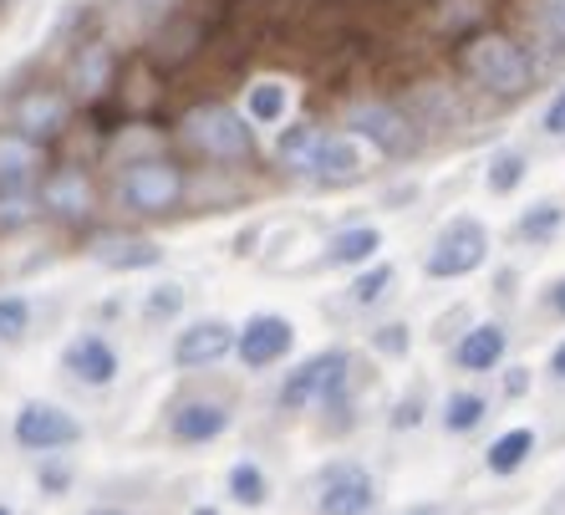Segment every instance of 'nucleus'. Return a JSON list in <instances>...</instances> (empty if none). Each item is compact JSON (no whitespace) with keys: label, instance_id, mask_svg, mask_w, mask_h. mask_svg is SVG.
Masks as SVG:
<instances>
[{"label":"nucleus","instance_id":"obj_1","mask_svg":"<svg viewBox=\"0 0 565 515\" xmlns=\"http://www.w3.org/2000/svg\"><path fill=\"white\" fill-rule=\"evenodd\" d=\"M280 164L296 174H311L321 185H347V179L362 174V148L347 133H321L311 123H301V128H290L280 138Z\"/></svg>","mask_w":565,"mask_h":515},{"label":"nucleus","instance_id":"obj_2","mask_svg":"<svg viewBox=\"0 0 565 515\" xmlns=\"http://www.w3.org/2000/svg\"><path fill=\"white\" fill-rule=\"evenodd\" d=\"M463 72L500 97H520V93H530V82H535L530 52L520 41L500 36V31H484V36H473L469 46H463Z\"/></svg>","mask_w":565,"mask_h":515},{"label":"nucleus","instance_id":"obj_3","mask_svg":"<svg viewBox=\"0 0 565 515\" xmlns=\"http://www.w3.org/2000/svg\"><path fill=\"white\" fill-rule=\"evenodd\" d=\"M184 138L199 148V154H210V159H250V148H255L250 144V123L224 103L194 107V113L184 118Z\"/></svg>","mask_w":565,"mask_h":515},{"label":"nucleus","instance_id":"obj_4","mask_svg":"<svg viewBox=\"0 0 565 515\" xmlns=\"http://www.w3.org/2000/svg\"><path fill=\"white\" fill-rule=\"evenodd\" d=\"M489 255V235L479 220H454V225L444 230V235L434 240V251H428V261H423V271L438 281H454V276H469V271H479Z\"/></svg>","mask_w":565,"mask_h":515},{"label":"nucleus","instance_id":"obj_5","mask_svg":"<svg viewBox=\"0 0 565 515\" xmlns=\"http://www.w3.org/2000/svg\"><path fill=\"white\" fill-rule=\"evenodd\" d=\"M342 383H347V353H321L290 372L286 388H280V403H286V409H301L311 398L337 403V398H342Z\"/></svg>","mask_w":565,"mask_h":515},{"label":"nucleus","instance_id":"obj_6","mask_svg":"<svg viewBox=\"0 0 565 515\" xmlns=\"http://www.w3.org/2000/svg\"><path fill=\"white\" fill-rule=\"evenodd\" d=\"M347 128L352 133H362L367 144H377L382 154H393V159H403V154H413L418 148V128H413L397 107H387V103H362V107H352L347 113Z\"/></svg>","mask_w":565,"mask_h":515},{"label":"nucleus","instance_id":"obj_7","mask_svg":"<svg viewBox=\"0 0 565 515\" xmlns=\"http://www.w3.org/2000/svg\"><path fill=\"white\" fill-rule=\"evenodd\" d=\"M179 195H184V179H179V169L163 164V159H143V164H132V169L122 174V199L143 214L179 204Z\"/></svg>","mask_w":565,"mask_h":515},{"label":"nucleus","instance_id":"obj_8","mask_svg":"<svg viewBox=\"0 0 565 515\" xmlns=\"http://www.w3.org/2000/svg\"><path fill=\"white\" fill-rule=\"evenodd\" d=\"M82 439V423L56 403H26L15 413V444L21 450H66Z\"/></svg>","mask_w":565,"mask_h":515},{"label":"nucleus","instance_id":"obj_9","mask_svg":"<svg viewBox=\"0 0 565 515\" xmlns=\"http://www.w3.org/2000/svg\"><path fill=\"white\" fill-rule=\"evenodd\" d=\"M290 343H296V327H290L286 317H270V312H265V317L245 322L235 353L245 368H270V362H280V357L290 353Z\"/></svg>","mask_w":565,"mask_h":515},{"label":"nucleus","instance_id":"obj_10","mask_svg":"<svg viewBox=\"0 0 565 515\" xmlns=\"http://www.w3.org/2000/svg\"><path fill=\"white\" fill-rule=\"evenodd\" d=\"M372 505H377V490H372L367 470H356V464L331 470L321 485V515H367Z\"/></svg>","mask_w":565,"mask_h":515},{"label":"nucleus","instance_id":"obj_11","mask_svg":"<svg viewBox=\"0 0 565 515\" xmlns=\"http://www.w3.org/2000/svg\"><path fill=\"white\" fill-rule=\"evenodd\" d=\"M230 347H235L230 322H199V327H184V337L173 343V362H179V368H210Z\"/></svg>","mask_w":565,"mask_h":515},{"label":"nucleus","instance_id":"obj_12","mask_svg":"<svg viewBox=\"0 0 565 515\" xmlns=\"http://www.w3.org/2000/svg\"><path fill=\"white\" fill-rule=\"evenodd\" d=\"M66 372H72L77 383L107 388L118 378V353H113L103 337H77V343L66 347Z\"/></svg>","mask_w":565,"mask_h":515},{"label":"nucleus","instance_id":"obj_13","mask_svg":"<svg viewBox=\"0 0 565 515\" xmlns=\"http://www.w3.org/2000/svg\"><path fill=\"white\" fill-rule=\"evenodd\" d=\"M224 429H230V409H224V403L194 398V403H184V409L173 413V439H179V444H210Z\"/></svg>","mask_w":565,"mask_h":515},{"label":"nucleus","instance_id":"obj_14","mask_svg":"<svg viewBox=\"0 0 565 515\" xmlns=\"http://www.w3.org/2000/svg\"><path fill=\"white\" fill-rule=\"evenodd\" d=\"M66 118V103L56 93H31L21 97V107H15V133L21 138H31V144H41V138H52L56 128H62Z\"/></svg>","mask_w":565,"mask_h":515},{"label":"nucleus","instance_id":"obj_15","mask_svg":"<svg viewBox=\"0 0 565 515\" xmlns=\"http://www.w3.org/2000/svg\"><path fill=\"white\" fill-rule=\"evenodd\" d=\"M459 368L463 372H489V368H500V357H504V327H494V322H484V327H473L469 337L459 343Z\"/></svg>","mask_w":565,"mask_h":515},{"label":"nucleus","instance_id":"obj_16","mask_svg":"<svg viewBox=\"0 0 565 515\" xmlns=\"http://www.w3.org/2000/svg\"><path fill=\"white\" fill-rule=\"evenodd\" d=\"M41 204H52L56 214L77 220V214H87V204H93V189H87V179H82L77 169H62V174H52V179H46Z\"/></svg>","mask_w":565,"mask_h":515},{"label":"nucleus","instance_id":"obj_17","mask_svg":"<svg viewBox=\"0 0 565 515\" xmlns=\"http://www.w3.org/2000/svg\"><path fill=\"white\" fill-rule=\"evenodd\" d=\"M36 174V144L21 133H0V189H21Z\"/></svg>","mask_w":565,"mask_h":515},{"label":"nucleus","instance_id":"obj_18","mask_svg":"<svg viewBox=\"0 0 565 515\" xmlns=\"http://www.w3.org/2000/svg\"><path fill=\"white\" fill-rule=\"evenodd\" d=\"M530 450H535V434H530V429H510V434H500L494 444H489L484 460H489L494 475H514V470L530 460Z\"/></svg>","mask_w":565,"mask_h":515},{"label":"nucleus","instance_id":"obj_19","mask_svg":"<svg viewBox=\"0 0 565 515\" xmlns=\"http://www.w3.org/2000/svg\"><path fill=\"white\" fill-rule=\"evenodd\" d=\"M377 245H382L377 230H372V225H356V230H342V235L331 240L327 261L331 265H362V261H372V255H377Z\"/></svg>","mask_w":565,"mask_h":515},{"label":"nucleus","instance_id":"obj_20","mask_svg":"<svg viewBox=\"0 0 565 515\" xmlns=\"http://www.w3.org/2000/svg\"><path fill=\"white\" fill-rule=\"evenodd\" d=\"M245 113H250V123H280L286 118V82H255L245 97Z\"/></svg>","mask_w":565,"mask_h":515},{"label":"nucleus","instance_id":"obj_21","mask_svg":"<svg viewBox=\"0 0 565 515\" xmlns=\"http://www.w3.org/2000/svg\"><path fill=\"white\" fill-rule=\"evenodd\" d=\"M97 255H103L107 265H118V271H138V265L158 261V245H148V240H103Z\"/></svg>","mask_w":565,"mask_h":515},{"label":"nucleus","instance_id":"obj_22","mask_svg":"<svg viewBox=\"0 0 565 515\" xmlns=\"http://www.w3.org/2000/svg\"><path fill=\"white\" fill-rule=\"evenodd\" d=\"M31 214H36V195H31V185H21V189H0V230L26 225Z\"/></svg>","mask_w":565,"mask_h":515},{"label":"nucleus","instance_id":"obj_23","mask_svg":"<svg viewBox=\"0 0 565 515\" xmlns=\"http://www.w3.org/2000/svg\"><path fill=\"white\" fill-rule=\"evenodd\" d=\"M484 413H489V403L479 393H454L448 398V409H444V423L454 429V434H463V429H473Z\"/></svg>","mask_w":565,"mask_h":515},{"label":"nucleus","instance_id":"obj_24","mask_svg":"<svg viewBox=\"0 0 565 515\" xmlns=\"http://www.w3.org/2000/svg\"><path fill=\"white\" fill-rule=\"evenodd\" d=\"M31 327V306L21 302V296H0V347L21 343Z\"/></svg>","mask_w":565,"mask_h":515},{"label":"nucleus","instance_id":"obj_25","mask_svg":"<svg viewBox=\"0 0 565 515\" xmlns=\"http://www.w3.org/2000/svg\"><path fill=\"white\" fill-rule=\"evenodd\" d=\"M230 495H235L239 505H265V475H260V464H235V470H230Z\"/></svg>","mask_w":565,"mask_h":515},{"label":"nucleus","instance_id":"obj_26","mask_svg":"<svg viewBox=\"0 0 565 515\" xmlns=\"http://www.w3.org/2000/svg\"><path fill=\"white\" fill-rule=\"evenodd\" d=\"M561 225H565V210H561V204H535V210L520 220V235H525V240H551Z\"/></svg>","mask_w":565,"mask_h":515},{"label":"nucleus","instance_id":"obj_27","mask_svg":"<svg viewBox=\"0 0 565 515\" xmlns=\"http://www.w3.org/2000/svg\"><path fill=\"white\" fill-rule=\"evenodd\" d=\"M387 286H393V265H372V271H362V276L352 281V302L367 306V302H377Z\"/></svg>","mask_w":565,"mask_h":515},{"label":"nucleus","instance_id":"obj_28","mask_svg":"<svg viewBox=\"0 0 565 515\" xmlns=\"http://www.w3.org/2000/svg\"><path fill=\"white\" fill-rule=\"evenodd\" d=\"M520 179H525V159H520V154H500V159L489 164V189H494V195H510Z\"/></svg>","mask_w":565,"mask_h":515},{"label":"nucleus","instance_id":"obj_29","mask_svg":"<svg viewBox=\"0 0 565 515\" xmlns=\"http://www.w3.org/2000/svg\"><path fill=\"white\" fill-rule=\"evenodd\" d=\"M179 306H184V291L173 286V281H163V286H158L153 296H148V306H143V312H148V317L158 322V317H173Z\"/></svg>","mask_w":565,"mask_h":515},{"label":"nucleus","instance_id":"obj_30","mask_svg":"<svg viewBox=\"0 0 565 515\" xmlns=\"http://www.w3.org/2000/svg\"><path fill=\"white\" fill-rule=\"evenodd\" d=\"M540 31H551L555 41H565V0H535Z\"/></svg>","mask_w":565,"mask_h":515},{"label":"nucleus","instance_id":"obj_31","mask_svg":"<svg viewBox=\"0 0 565 515\" xmlns=\"http://www.w3.org/2000/svg\"><path fill=\"white\" fill-rule=\"evenodd\" d=\"M545 133H555V138L565 133V87L551 97V107H545Z\"/></svg>","mask_w":565,"mask_h":515},{"label":"nucleus","instance_id":"obj_32","mask_svg":"<svg viewBox=\"0 0 565 515\" xmlns=\"http://www.w3.org/2000/svg\"><path fill=\"white\" fill-rule=\"evenodd\" d=\"M377 347H393V353H403V347H408V332H377Z\"/></svg>","mask_w":565,"mask_h":515},{"label":"nucleus","instance_id":"obj_33","mask_svg":"<svg viewBox=\"0 0 565 515\" xmlns=\"http://www.w3.org/2000/svg\"><path fill=\"white\" fill-rule=\"evenodd\" d=\"M46 485H52V495H62V490H66V470H62V464H46Z\"/></svg>","mask_w":565,"mask_h":515},{"label":"nucleus","instance_id":"obj_34","mask_svg":"<svg viewBox=\"0 0 565 515\" xmlns=\"http://www.w3.org/2000/svg\"><path fill=\"white\" fill-rule=\"evenodd\" d=\"M525 388H530L525 372H510V378H504V393H525Z\"/></svg>","mask_w":565,"mask_h":515},{"label":"nucleus","instance_id":"obj_35","mask_svg":"<svg viewBox=\"0 0 565 515\" xmlns=\"http://www.w3.org/2000/svg\"><path fill=\"white\" fill-rule=\"evenodd\" d=\"M551 372H555V378H561V383H565V343L551 353Z\"/></svg>","mask_w":565,"mask_h":515},{"label":"nucleus","instance_id":"obj_36","mask_svg":"<svg viewBox=\"0 0 565 515\" xmlns=\"http://www.w3.org/2000/svg\"><path fill=\"white\" fill-rule=\"evenodd\" d=\"M551 306H555V312H561V317H565V281L551 291Z\"/></svg>","mask_w":565,"mask_h":515},{"label":"nucleus","instance_id":"obj_37","mask_svg":"<svg viewBox=\"0 0 565 515\" xmlns=\"http://www.w3.org/2000/svg\"><path fill=\"white\" fill-rule=\"evenodd\" d=\"M194 515H220V511H214V505H199V511Z\"/></svg>","mask_w":565,"mask_h":515},{"label":"nucleus","instance_id":"obj_38","mask_svg":"<svg viewBox=\"0 0 565 515\" xmlns=\"http://www.w3.org/2000/svg\"><path fill=\"white\" fill-rule=\"evenodd\" d=\"M138 6H169V0H138Z\"/></svg>","mask_w":565,"mask_h":515},{"label":"nucleus","instance_id":"obj_39","mask_svg":"<svg viewBox=\"0 0 565 515\" xmlns=\"http://www.w3.org/2000/svg\"><path fill=\"white\" fill-rule=\"evenodd\" d=\"M93 515H122V511H93Z\"/></svg>","mask_w":565,"mask_h":515},{"label":"nucleus","instance_id":"obj_40","mask_svg":"<svg viewBox=\"0 0 565 515\" xmlns=\"http://www.w3.org/2000/svg\"><path fill=\"white\" fill-rule=\"evenodd\" d=\"M0 515H11V511H6V505H0Z\"/></svg>","mask_w":565,"mask_h":515}]
</instances>
